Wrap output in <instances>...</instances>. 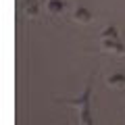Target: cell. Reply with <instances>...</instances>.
I'll return each mask as SVG.
<instances>
[{
	"instance_id": "277c9868",
	"label": "cell",
	"mask_w": 125,
	"mask_h": 125,
	"mask_svg": "<svg viewBox=\"0 0 125 125\" xmlns=\"http://www.w3.org/2000/svg\"><path fill=\"white\" fill-rule=\"evenodd\" d=\"M75 19H77V21H83V23H90V21H92V15H90L88 9H81V6H77V10H75Z\"/></svg>"
},
{
	"instance_id": "3957f363",
	"label": "cell",
	"mask_w": 125,
	"mask_h": 125,
	"mask_svg": "<svg viewBox=\"0 0 125 125\" xmlns=\"http://www.w3.org/2000/svg\"><path fill=\"white\" fill-rule=\"evenodd\" d=\"M100 36H102V40H119V31H117L115 25H108Z\"/></svg>"
},
{
	"instance_id": "7a4b0ae2",
	"label": "cell",
	"mask_w": 125,
	"mask_h": 125,
	"mask_svg": "<svg viewBox=\"0 0 125 125\" xmlns=\"http://www.w3.org/2000/svg\"><path fill=\"white\" fill-rule=\"evenodd\" d=\"M106 83L113 85V88H125V75L123 73H113V75L106 79Z\"/></svg>"
},
{
	"instance_id": "5b68a950",
	"label": "cell",
	"mask_w": 125,
	"mask_h": 125,
	"mask_svg": "<svg viewBox=\"0 0 125 125\" xmlns=\"http://www.w3.org/2000/svg\"><path fill=\"white\" fill-rule=\"evenodd\" d=\"M65 0H48V9L52 10V13H61L62 9H65Z\"/></svg>"
},
{
	"instance_id": "6da1fadb",
	"label": "cell",
	"mask_w": 125,
	"mask_h": 125,
	"mask_svg": "<svg viewBox=\"0 0 125 125\" xmlns=\"http://www.w3.org/2000/svg\"><path fill=\"white\" fill-rule=\"evenodd\" d=\"M92 90H94V73L90 75L88 83H85V90L79 98H69V100H58V102H65L69 106H77L79 108V119L81 125H94L92 119V108H90V100H92Z\"/></svg>"
}]
</instances>
